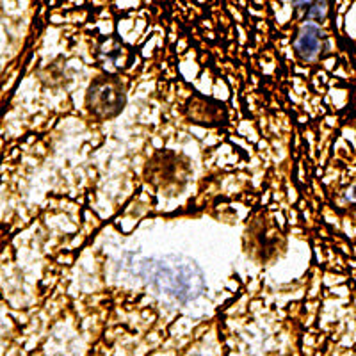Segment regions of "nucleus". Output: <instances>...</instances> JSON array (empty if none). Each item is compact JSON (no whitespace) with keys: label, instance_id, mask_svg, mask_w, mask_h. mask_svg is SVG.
I'll use <instances>...</instances> for the list:
<instances>
[{"label":"nucleus","instance_id":"2","mask_svg":"<svg viewBox=\"0 0 356 356\" xmlns=\"http://www.w3.org/2000/svg\"><path fill=\"white\" fill-rule=\"evenodd\" d=\"M125 88L114 77H98L89 86L86 106L98 120H109L118 116L125 106Z\"/></svg>","mask_w":356,"mask_h":356},{"label":"nucleus","instance_id":"1","mask_svg":"<svg viewBox=\"0 0 356 356\" xmlns=\"http://www.w3.org/2000/svg\"><path fill=\"white\" fill-rule=\"evenodd\" d=\"M143 278L155 292L170 296L180 303L196 301L205 292L202 267L184 255L146 259L143 262Z\"/></svg>","mask_w":356,"mask_h":356},{"label":"nucleus","instance_id":"4","mask_svg":"<svg viewBox=\"0 0 356 356\" xmlns=\"http://www.w3.org/2000/svg\"><path fill=\"white\" fill-rule=\"evenodd\" d=\"M292 6L308 20H324L328 13V0H292Z\"/></svg>","mask_w":356,"mask_h":356},{"label":"nucleus","instance_id":"3","mask_svg":"<svg viewBox=\"0 0 356 356\" xmlns=\"http://www.w3.org/2000/svg\"><path fill=\"white\" fill-rule=\"evenodd\" d=\"M296 54L303 59V61H314L316 57L324 49V34L317 25L307 24L301 27L300 34L296 38L294 43Z\"/></svg>","mask_w":356,"mask_h":356}]
</instances>
